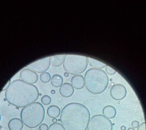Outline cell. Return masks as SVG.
<instances>
[{
  "label": "cell",
  "mask_w": 146,
  "mask_h": 130,
  "mask_svg": "<svg viewBox=\"0 0 146 130\" xmlns=\"http://www.w3.org/2000/svg\"><path fill=\"white\" fill-rule=\"evenodd\" d=\"M84 78L87 89L94 94H100L104 91L109 82L106 73L100 69L92 68L89 69L85 73Z\"/></svg>",
  "instance_id": "3957f363"
},
{
  "label": "cell",
  "mask_w": 146,
  "mask_h": 130,
  "mask_svg": "<svg viewBox=\"0 0 146 130\" xmlns=\"http://www.w3.org/2000/svg\"><path fill=\"white\" fill-rule=\"evenodd\" d=\"M102 112L105 116L109 118H114L116 114L115 108L111 105H108L105 106L103 109Z\"/></svg>",
  "instance_id": "5bb4252c"
},
{
  "label": "cell",
  "mask_w": 146,
  "mask_h": 130,
  "mask_svg": "<svg viewBox=\"0 0 146 130\" xmlns=\"http://www.w3.org/2000/svg\"><path fill=\"white\" fill-rule=\"evenodd\" d=\"M39 95L38 89L35 85L22 80L16 79L10 83L6 90L5 96L10 104L22 108L34 102Z\"/></svg>",
  "instance_id": "6da1fadb"
},
{
  "label": "cell",
  "mask_w": 146,
  "mask_h": 130,
  "mask_svg": "<svg viewBox=\"0 0 146 130\" xmlns=\"http://www.w3.org/2000/svg\"></svg>",
  "instance_id": "4dcf8cb0"
},
{
  "label": "cell",
  "mask_w": 146,
  "mask_h": 130,
  "mask_svg": "<svg viewBox=\"0 0 146 130\" xmlns=\"http://www.w3.org/2000/svg\"><path fill=\"white\" fill-rule=\"evenodd\" d=\"M68 73H67V72H66L64 73V76L65 77H67L69 76Z\"/></svg>",
  "instance_id": "4316f807"
},
{
  "label": "cell",
  "mask_w": 146,
  "mask_h": 130,
  "mask_svg": "<svg viewBox=\"0 0 146 130\" xmlns=\"http://www.w3.org/2000/svg\"><path fill=\"white\" fill-rule=\"evenodd\" d=\"M63 82V79L62 76L59 74H55L52 77L51 83L52 85L55 87L61 86Z\"/></svg>",
  "instance_id": "2e32d148"
},
{
  "label": "cell",
  "mask_w": 146,
  "mask_h": 130,
  "mask_svg": "<svg viewBox=\"0 0 146 130\" xmlns=\"http://www.w3.org/2000/svg\"><path fill=\"white\" fill-rule=\"evenodd\" d=\"M61 121L60 119H58V121Z\"/></svg>",
  "instance_id": "f546056e"
},
{
  "label": "cell",
  "mask_w": 146,
  "mask_h": 130,
  "mask_svg": "<svg viewBox=\"0 0 146 130\" xmlns=\"http://www.w3.org/2000/svg\"><path fill=\"white\" fill-rule=\"evenodd\" d=\"M137 130H146L145 122H143L141 123L138 127Z\"/></svg>",
  "instance_id": "603a6c76"
},
{
  "label": "cell",
  "mask_w": 146,
  "mask_h": 130,
  "mask_svg": "<svg viewBox=\"0 0 146 130\" xmlns=\"http://www.w3.org/2000/svg\"><path fill=\"white\" fill-rule=\"evenodd\" d=\"M61 113V110L58 106L52 105L49 106L47 110V113L51 118H56L58 117Z\"/></svg>",
  "instance_id": "9a60e30c"
},
{
  "label": "cell",
  "mask_w": 146,
  "mask_h": 130,
  "mask_svg": "<svg viewBox=\"0 0 146 130\" xmlns=\"http://www.w3.org/2000/svg\"><path fill=\"white\" fill-rule=\"evenodd\" d=\"M120 128L121 130H125L126 129V127L125 126L123 125Z\"/></svg>",
  "instance_id": "484cf974"
},
{
  "label": "cell",
  "mask_w": 146,
  "mask_h": 130,
  "mask_svg": "<svg viewBox=\"0 0 146 130\" xmlns=\"http://www.w3.org/2000/svg\"><path fill=\"white\" fill-rule=\"evenodd\" d=\"M40 79L42 83H47L50 81L51 79V75L48 72H44L40 75Z\"/></svg>",
  "instance_id": "ac0fdd59"
},
{
  "label": "cell",
  "mask_w": 146,
  "mask_h": 130,
  "mask_svg": "<svg viewBox=\"0 0 146 130\" xmlns=\"http://www.w3.org/2000/svg\"><path fill=\"white\" fill-rule=\"evenodd\" d=\"M8 125L10 130H22L24 126L22 120L17 118L11 119L9 121Z\"/></svg>",
  "instance_id": "7c38bea8"
},
{
  "label": "cell",
  "mask_w": 146,
  "mask_h": 130,
  "mask_svg": "<svg viewBox=\"0 0 146 130\" xmlns=\"http://www.w3.org/2000/svg\"><path fill=\"white\" fill-rule=\"evenodd\" d=\"M88 108L78 103H69L62 110L61 122L65 130H86L90 119Z\"/></svg>",
  "instance_id": "7a4b0ae2"
},
{
  "label": "cell",
  "mask_w": 146,
  "mask_h": 130,
  "mask_svg": "<svg viewBox=\"0 0 146 130\" xmlns=\"http://www.w3.org/2000/svg\"><path fill=\"white\" fill-rule=\"evenodd\" d=\"M51 99L49 96L45 95L43 96L41 99L42 103L45 105H48L51 102Z\"/></svg>",
  "instance_id": "ffe728a7"
},
{
  "label": "cell",
  "mask_w": 146,
  "mask_h": 130,
  "mask_svg": "<svg viewBox=\"0 0 146 130\" xmlns=\"http://www.w3.org/2000/svg\"><path fill=\"white\" fill-rule=\"evenodd\" d=\"M131 125L133 127L137 128L138 127L139 125V123L138 121L134 120L132 122Z\"/></svg>",
  "instance_id": "cb8c5ba5"
},
{
  "label": "cell",
  "mask_w": 146,
  "mask_h": 130,
  "mask_svg": "<svg viewBox=\"0 0 146 130\" xmlns=\"http://www.w3.org/2000/svg\"><path fill=\"white\" fill-rule=\"evenodd\" d=\"M45 116L44 108L41 103L38 102L24 107L21 113V118L23 123L30 128L39 125L43 121Z\"/></svg>",
  "instance_id": "277c9868"
},
{
  "label": "cell",
  "mask_w": 146,
  "mask_h": 130,
  "mask_svg": "<svg viewBox=\"0 0 146 130\" xmlns=\"http://www.w3.org/2000/svg\"><path fill=\"white\" fill-rule=\"evenodd\" d=\"M127 130H135L134 128L133 127H130Z\"/></svg>",
  "instance_id": "83f0119b"
},
{
  "label": "cell",
  "mask_w": 146,
  "mask_h": 130,
  "mask_svg": "<svg viewBox=\"0 0 146 130\" xmlns=\"http://www.w3.org/2000/svg\"><path fill=\"white\" fill-rule=\"evenodd\" d=\"M48 125L45 123L41 124L39 127L40 130H48Z\"/></svg>",
  "instance_id": "7402d4cb"
},
{
  "label": "cell",
  "mask_w": 146,
  "mask_h": 130,
  "mask_svg": "<svg viewBox=\"0 0 146 130\" xmlns=\"http://www.w3.org/2000/svg\"><path fill=\"white\" fill-rule=\"evenodd\" d=\"M48 130H65L62 124L58 122L53 123L49 126Z\"/></svg>",
  "instance_id": "d6986e66"
},
{
  "label": "cell",
  "mask_w": 146,
  "mask_h": 130,
  "mask_svg": "<svg viewBox=\"0 0 146 130\" xmlns=\"http://www.w3.org/2000/svg\"><path fill=\"white\" fill-rule=\"evenodd\" d=\"M52 121L53 123H56L58 121V120L56 118H53L52 119Z\"/></svg>",
  "instance_id": "d4e9b609"
},
{
  "label": "cell",
  "mask_w": 146,
  "mask_h": 130,
  "mask_svg": "<svg viewBox=\"0 0 146 130\" xmlns=\"http://www.w3.org/2000/svg\"><path fill=\"white\" fill-rule=\"evenodd\" d=\"M126 93V88L124 85L120 84L113 85L110 90V93L112 98L117 101L120 100L124 99Z\"/></svg>",
  "instance_id": "ba28073f"
},
{
  "label": "cell",
  "mask_w": 146,
  "mask_h": 130,
  "mask_svg": "<svg viewBox=\"0 0 146 130\" xmlns=\"http://www.w3.org/2000/svg\"><path fill=\"white\" fill-rule=\"evenodd\" d=\"M50 65V57H48L31 63L26 67L36 72L41 73L47 70Z\"/></svg>",
  "instance_id": "52a82bcc"
},
{
  "label": "cell",
  "mask_w": 146,
  "mask_h": 130,
  "mask_svg": "<svg viewBox=\"0 0 146 130\" xmlns=\"http://www.w3.org/2000/svg\"><path fill=\"white\" fill-rule=\"evenodd\" d=\"M71 84L76 89H80L83 88L85 85L84 78L81 75H77L72 76L70 80Z\"/></svg>",
  "instance_id": "8fae6325"
},
{
  "label": "cell",
  "mask_w": 146,
  "mask_h": 130,
  "mask_svg": "<svg viewBox=\"0 0 146 130\" xmlns=\"http://www.w3.org/2000/svg\"><path fill=\"white\" fill-rule=\"evenodd\" d=\"M65 54L57 55L50 57V63L55 67L61 66L63 63Z\"/></svg>",
  "instance_id": "4fadbf2b"
},
{
  "label": "cell",
  "mask_w": 146,
  "mask_h": 130,
  "mask_svg": "<svg viewBox=\"0 0 146 130\" xmlns=\"http://www.w3.org/2000/svg\"><path fill=\"white\" fill-rule=\"evenodd\" d=\"M20 76L23 80L31 84L36 83L39 79L36 72L27 68H24L21 71Z\"/></svg>",
  "instance_id": "9c48e42d"
},
{
  "label": "cell",
  "mask_w": 146,
  "mask_h": 130,
  "mask_svg": "<svg viewBox=\"0 0 146 130\" xmlns=\"http://www.w3.org/2000/svg\"><path fill=\"white\" fill-rule=\"evenodd\" d=\"M51 93L52 94H54L55 93V91L54 90H52L51 91Z\"/></svg>",
  "instance_id": "f1b7e54d"
},
{
  "label": "cell",
  "mask_w": 146,
  "mask_h": 130,
  "mask_svg": "<svg viewBox=\"0 0 146 130\" xmlns=\"http://www.w3.org/2000/svg\"><path fill=\"white\" fill-rule=\"evenodd\" d=\"M113 124L110 120L101 114L92 117L87 127V130H113Z\"/></svg>",
  "instance_id": "8992f818"
},
{
  "label": "cell",
  "mask_w": 146,
  "mask_h": 130,
  "mask_svg": "<svg viewBox=\"0 0 146 130\" xmlns=\"http://www.w3.org/2000/svg\"><path fill=\"white\" fill-rule=\"evenodd\" d=\"M88 62L94 68L101 69L106 67V65L104 63L97 60L87 57Z\"/></svg>",
  "instance_id": "e0dca14e"
},
{
  "label": "cell",
  "mask_w": 146,
  "mask_h": 130,
  "mask_svg": "<svg viewBox=\"0 0 146 130\" xmlns=\"http://www.w3.org/2000/svg\"><path fill=\"white\" fill-rule=\"evenodd\" d=\"M105 70L108 74L111 75L114 74L116 72L115 70L107 65L105 67Z\"/></svg>",
  "instance_id": "44dd1931"
},
{
  "label": "cell",
  "mask_w": 146,
  "mask_h": 130,
  "mask_svg": "<svg viewBox=\"0 0 146 130\" xmlns=\"http://www.w3.org/2000/svg\"><path fill=\"white\" fill-rule=\"evenodd\" d=\"M59 92L63 96L68 98L73 94L74 89L71 84L68 83H65L60 86L59 88Z\"/></svg>",
  "instance_id": "30bf717a"
},
{
  "label": "cell",
  "mask_w": 146,
  "mask_h": 130,
  "mask_svg": "<svg viewBox=\"0 0 146 130\" xmlns=\"http://www.w3.org/2000/svg\"><path fill=\"white\" fill-rule=\"evenodd\" d=\"M87 57L79 55L65 54L63 67L65 71L72 75H77L84 72L88 65Z\"/></svg>",
  "instance_id": "5b68a950"
}]
</instances>
